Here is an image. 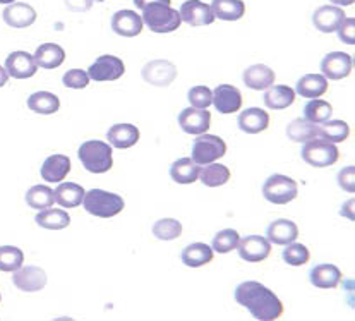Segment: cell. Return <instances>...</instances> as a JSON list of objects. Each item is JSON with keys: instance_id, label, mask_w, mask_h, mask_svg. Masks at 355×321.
I'll use <instances>...</instances> for the list:
<instances>
[{"instance_id": "cell-41", "label": "cell", "mask_w": 355, "mask_h": 321, "mask_svg": "<svg viewBox=\"0 0 355 321\" xmlns=\"http://www.w3.org/2000/svg\"><path fill=\"white\" fill-rule=\"evenodd\" d=\"M239 241H241V236H239L237 230L234 229H223L213 237L211 250L220 252V254H227V252L237 250Z\"/></svg>"}, {"instance_id": "cell-2", "label": "cell", "mask_w": 355, "mask_h": 321, "mask_svg": "<svg viewBox=\"0 0 355 321\" xmlns=\"http://www.w3.org/2000/svg\"><path fill=\"white\" fill-rule=\"evenodd\" d=\"M78 157L83 167L92 174H105L114 167V157H112V146L108 143L89 139L79 146Z\"/></svg>"}, {"instance_id": "cell-52", "label": "cell", "mask_w": 355, "mask_h": 321, "mask_svg": "<svg viewBox=\"0 0 355 321\" xmlns=\"http://www.w3.org/2000/svg\"><path fill=\"white\" fill-rule=\"evenodd\" d=\"M89 2H103V0H89Z\"/></svg>"}, {"instance_id": "cell-10", "label": "cell", "mask_w": 355, "mask_h": 321, "mask_svg": "<svg viewBox=\"0 0 355 321\" xmlns=\"http://www.w3.org/2000/svg\"><path fill=\"white\" fill-rule=\"evenodd\" d=\"M177 78V67L173 66L168 60H151L146 66L143 67V79L148 83V85L160 86V88H165V86H170Z\"/></svg>"}, {"instance_id": "cell-20", "label": "cell", "mask_w": 355, "mask_h": 321, "mask_svg": "<svg viewBox=\"0 0 355 321\" xmlns=\"http://www.w3.org/2000/svg\"><path fill=\"white\" fill-rule=\"evenodd\" d=\"M343 19H345V12L336 6H323L314 10L313 14V24L321 33L336 31Z\"/></svg>"}, {"instance_id": "cell-28", "label": "cell", "mask_w": 355, "mask_h": 321, "mask_svg": "<svg viewBox=\"0 0 355 321\" xmlns=\"http://www.w3.org/2000/svg\"><path fill=\"white\" fill-rule=\"evenodd\" d=\"M328 92V79L323 74H306L297 81L295 93L304 98H320Z\"/></svg>"}, {"instance_id": "cell-29", "label": "cell", "mask_w": 355, "mask_h": 321, "mask_svg": "<svg viewBox=\"0 0 355 321\" xmlns=\"http://www.w3.org/2000/svg\"><path fill=\"white\" fill-rule=\"evenodd\" d=\"M55 194V201L62 208H76L79 205H83L85 200V189L83 186L76 182H60L57 186V189L53 191Z\"/></svg>"}, {"instance_id": "cell-7", "label": "cell", "mask_w": 355, "mask_h": 321, "mask_svg": "<svg viewBox=\"0 0 355 321\" xmlns=\"http://www.w3.org/2000/svg\"><path fill=\"white\" fill-rule=\"evenodd\" d=\"M227 143L213 135H199L193 144V160L198 165H208L225 157Z\"/></svg>"}, {"instance_id": "cell-48", "label": "cell", "mask_w": 355, "mask_h": 321, "mask_svg": "<svg viewBox=\"0 0 355 321\" xmlns=\"http://www.w3.org/2000/svg\"><path fill=\"white\" fill-rule=\"evenodd\" d=\"M132 2L137 9L143 10L144 7L153 6V3H165V6H170V3H172V0H132Z\"/></svg>"}, {"instance_id": "cell-35", "label": "cell", "mask_w": 355, "mask_h": 321, "mask_svg": "<svg viewBox=\"0 0 355 321\" xmlns=\"http://www.w3.org/2000/svg\"><path fill=\"white\" fill-rule=\"evenodd\" d=\"M350 135V125L345 121H326L318 125V138L329 143H343Z\"/></svg>"}, {"instance_id": "cell-23", "label": "cell", "mask_w": 355, "mask_h": 321, "mask_svg": "<svg viewBox=\"0 0 355 321\" xmlns=\"http://www.w3.org/2000/svg\"><path fill=\"white\" fill-rule=\"evenodd\" d=\"M33 57H35L36 66L42 67V69L52 71L62 66L65 60V52L62 46L57 45V43H43L42 46L36 49Z\"/></svg>"}, {"instance_id": "cell-21", "label": "cell", "mask_w": 355, "mask_h": 321, "mask_svg": "<svg viewBox=\"0 0 355 321\" xmlns=\"http://www.w3.org/2000/svg\"><path fill=\"white\" fill-rule=\"evenodd\" d=\"M237 124L245 135H259V132L266 131L268 125H270V115L263 108L252 107L239 115Z\"/></svg>"}, {"instance_id": "cell-6", "label": "cell", "mask_w": 355, "mask_h": 321, "mask_svg": "<svg viewBox=\"0 0 355 321\" xmlns=\"http://www.w3.org/2000/svg\"><path fill=\"white\" fill-rule=\"evenodd\" d=\"M299 187L292 177L284 174H273L263 184V196L273 205H288L297 198Z\"/></svg>"}, {"instance_id": "cell-30", "label": "cell", "mask_w": 355, "mask_h": 321, "mask_svg": "<svg viewBox=\"0 0 355 321\" xmlns=\"http://www.w3.org/2000/svg\"><path fill=\"white\" fill-rule=\"evenodd\" d=\"M180 259L186 266L189 268H199V266H205L208 263H211L213 259V250L205 243H194L189 244L187 248H184Z\"/></svg>"}, {"instance_id": "cell-9", "label": "cell", "mask_w": 355, "mask_h": 321, "mask_svg": "<svg viewBox=\"0 0 355 321\" xmlns=\"http://www.w3.org/2000/svg\"><path fill=\"white\" fill-rule=\"evenodd\" d=\"M179 16L189 26H209L216 19L211 7L201 0H186L180 6Z\"/></svg>"}, {"instance_id": "cell-16", "label": "cell", "mask_w": 355, "mask_h": 321, "mask_svg": "<svg viewBox=\"0 0 355 321\" xmlns=\"http://www.w3.org/2000/svg\"><path fill=\"white\" fill-rule=\"evenodd\" d=\"M46 273L40 266H26L14 272L12 284L23 292H38L46 286Z\"/></svg>"}, {"instance_id": "cell-43", "label": "cell", "mask_w": 355, "mask_h": 321, "mask_svg": "<svg viewBox=\"0 0 355 321\" xmlns=\"http://www.w3.org/2000/svg\"><path fill=\"white\" fill-rule=\"evenodd\" d=\"M309 258H311L309 250H307L304 244L295 243V241L291 244H287V250L284 251V261L291 266L306 265V263L309 261Z\"/></svg>"}, {"instance_id": "cell-42", "label": "cell", "mask_w": 355, "mask_h": 321, "mask_svg": "<svg viewBox=\"0 0 355 321\" xmlns=\"http://www.w3.org/2000/svg\"><path fill=\"white\" fill-rule=\"evenodd\" d=\"M182 234V225L175 218H162L153 225V236L160 241H175Z\"/></svg>"}, {"instance_id": "cell-38", "label": "cell", "mask_w": 355, "mask_h": 321, "mask_svg": "<svg viewBox=\"0 0 355 321\" xmlns=\"http://www.w3.org/2000/svg\"><path fill=\"white\" fill-rule=\"evenodd\" d=\"M26 203L35 210H46L55 203V194L49 186H33L26 193Z\"/></svg>"}, {"instance_id": "cell-13", "label": "cell", "mask_w": 355, "mask_h": 321, "mask_svg": "<svg viewBox=\"0 0 355 321\" xmlns=\"http://www.w3.org/2000/svg\"><path fill=\"white\" fill-rule=\"evenodd\" d=\"M237 250L244 261L261 263L271 254V243L263 236H248L239 241Z\"/></svg>"}, {"instance_id": "cell-49", "label": "cell", "mask_w": 355, "mask_h": 321, "mask_svg": "<svg viewBox=\"0 0 355 321\" xmlns=\"http://www.w3.org/2000/svg\"><path fill=\"white\" fill-rule=\"evenodd\" d=\"M7 79H9V74H7L6 67L0 66V88L7 85Z\"/></svg>"}, {"instance_id": "cell-32", "label": "cell", "mask_w": 355, "mask_h": 321, "mask_svg": "<svg viewBox=\"0 0 355 321\" xmlns=\"http://www.w3.org/2000/svg\"><path fill=\"white\" fill-rule=\"evenodd\" d=\"M36 223L38 227L46 230H62L71 225V216L67 211L57 210V208H46L36 215Z\"/></svg>"}, {"instance_id": "cell-40", "label": "cell", "mask_w": 355, "mask_h": 321, "mask_svg": "<svg viewBox=\"0 0 355 321\" xmlns=\"http://www.w3.org/2000/svg\"><path fill=\"white\" fill-rule=\"evenodd\" d=\"M24 254L16 246H0V272H16L23 266Z\"/></svg>"}, {"instance_id": "cell-36", "label": "cell", "mask_w": 355, "mask_h": 321, "mask_svg": "<svg viewBox=\"0 0 355 321\" xmlns=\"http://www.w3.org/2000/svg\"><path fill=\"white\" fill-rule=\"evenodd\" d=\"M230 171L222 164H208L206 167L199 168L198 179L208 187H220L230 180Z\"/></svg>"}, {"instance_id": "cell-53", "label": "cell", "mask_w": 355, "mask_h": 321, "mask_svg": "<svg viewBox=\"0 0 355 321\" xmlns=\"http://www.w3.org/2000/svg\"><path fill=\"white\" fill-rule=\"evenodd\" d=\"M0 301H2V294H0Z\"/></svg>"}, {"instance_id": "cell-37", "label": "cell", "mask_w": 355, "mask_h": 321, "mask_svg": "<svg viewBox=\"0 0 355 321\" xmlns=\"http://www.w3.org/2000/svg\"><path fill=\"white\" fill-rule=\"evenodd\" d=\"M287 136L288 139L295 143H306L309 139L316 138L318 125L306 121V119H293L291 124L287 125Z\"/></svg>"}, {"instance_id": "cell-3", "label": "cell", "mask_w": 355, "mask_h": 321, "mask_svg": "<svg viewBox=\"0 0 355 321\" xmlns=\"http://www.w3.org/2000/svg\"><path fill=\"white\" fill-rule=\"evenodd\" d=\"M85 210L89 215L100 216V218H112L124 210V200L115 193H108L103 189H92L85 194Z\"/></svg>"}, {"instance_id": "cell-1", "label": "cell", "mask_w": 355, "mask_h": 321, "mask_svg": "<svg viewBox=\"0 0 355 321\" xmlns=\"http://www.w3.org/2000/svg\"><path fill=\"white\" fill-rule=\"evenodd\" d=\"M235 301L248 309L252 318L275 321L284 315V304L271 288L259 282H244L235 288Z\"/></svg>"}, {"instance_id": "cell-18", "label": "cell", "mask_w": 355, "mask_h": 321, "mask_svg": "<svg viewBox=\"0 0 355 321\" xmlns=\"http://www.w3.org/2000/svg\"><path fill=\"white\" fill-rule=\"evenodd\" d=\"M3 21L7 26L16 28V30H23V28H30L36 21V10L33 9L30 3L16 2L10 3L6 10L2 12Z\"/></svg>"}, {"instance_id": "cell-12", "label": "cell", "mask_w": 355, "mask_h": 321, "mask_svg": "<svg viewBox=\"0 0 355 321\" xmlns=\"http://www.w3.org/2000/svg\"><path fill=\"white\" fill-rule=\"evenodd\" d=\"M354 69L352 55L345 52H331L324 57L321 62V71L326 79L331 81H340V79L350 76Z\"/></svg>"}, {"instance_id": "cell-44", "label": "cell", "mask_w": 355, "mask_h": 321, "mask_svg": "<svg viewBox=\"0 0 355 321\" xmlns=\"http://www.w3.org/2000/svg\"><path fill=\"white\" fill-rule=\"evenodd\" d=\"M187 100H189L191 107L194 108H208L211 105L213 92L208 86H194L187 93Z\"/></svg>"}, {"instance_id": "cell-17", "label": "cell", "mask_w": 355, "mask_h": 321, "mask_svg": "<svg viewBox=\"0 0 355 321\" xmlns=\"http://www.w3.org/2000/svg\"><path fill=\"white\" fill-rule=\"evenodd\" d=\"M112 30L119 36H125V38H132L143 31V19L136 10L122 9L112 16Z\"/></svg>"}, {"instance_id": "cell-39", "label": "cell", "mask_w": 355, "mask_h": 321, "mask_svg": "<svg viewBox=\"0 0 355 321\" xmlns=\"http://www.w3.org/2000/svg\"><path fill=\"white\" fill-rule=\"evenodd\" d=\"M333 114L331 103L324 102V100L313 98L306 107H304V119L313 124H323V122L329 121Z\"/></svg>"}, {"instance_id": "cell-50", "label": "cell", "mask_w": 355, "mask_h": 321, "mask_svg": "<svg viewBox=\"0 0 355 321\" xmlns=\"http://www.w3.org/2000/svg\"><path fill=\"white\" fill-rule=\"evenodd\" d=\"M331 3H335L336 7H343V6H354L355 0H329Z\"/></svg>"}, {"instance_id": "cell-4", "label": "cell", "mask_w": 355, "mask_h": 321, "mask_svg": "<svg viewBox=\"0 0 355 321\" xmlns=\"http://www.w3.org/2000/svg\"><path fill=\"white\" fill-rule=\"evenodd\" d=\"M143 24H146L153 33H172V31L179 30L180 19L179 10L172 9L165 3H153L143 9Z\"/></svg>"}, {"instance_id": "cell-51", "label": "cell", "mask_w": 355, "mask_h": 321, "mask_svg": "<svg viewBox=\"0 0 355 321\" xmlns=\"http://www.w3.org/2000/svg\"><path fill=\"white\" fill-rule=\"evenodd\" d=\"M16 0H0V3H14Z\"/></svg>"}, {"instance_id": "cell-11", "label": "cell", "mask_w": 355, "mask_h": 321, "mask_svg": "<svg viewBox=\"0 0 355 321\" xmlns=\"http://www.w3.org/2000/svg\"><path fill=\"white\" fill-rule=\"evenodd\" d=\"M211 124V114L206 108H184L179 115V125L187 135H205Z\"/></svg>"}, {"instance_id": "cell-19", "label": "cell", "mask_w": 355, "mask_h": 321, "mask_svg": "<svg viewBox=\"0 0 355 321\" xmlns=\"http://www.w3.org/2000/svg\"><path fill=\"white\" fill-rule=\"evenodd\" d=\"M71 168V158H69L67 155L57 153L43 162L40 174H42L43 180H46V182H62V180L69 175Z\"/></svg>"}, {"instance_id": "cell-24", "label": "cell", "mask_w": 355, "mask_h": 321, "mask_svg": "<svg viewBox=\"0 0 355 321\" xmlns=\"http://www.w3.org/2000/svg\"><path fill=\"white\" fill-rule=\"evenodd\" d=\"M107 139L117 150H128L139 141V129L132 124H115L108 129Z\"/></svg>"}, {"instance_id": "cell-26", "label": "cell", "mask_w": 355, "mask_h": 321, "mask_svg": "<svg viewBox=\"0 0 355 321\" xmlns=\"http://www.w3.org/2000/svg\"><path fill=\"white\" fill-rule=\"evenodd\" d=\"M295 102V92L287 85H271L264 93V105L270 110H285Z\"/></svg>"}, {"instance_id": "cell-15", "label": "cell", "mask_w": 355, "mask_h": 321, "mask_svg": "<svg viewBox=\"0 0 355 321\" xmlns=\"http://www.w3.org/2000/svg\"><path fill=\"white\" fill-rule=\"evenodd\" d=\"M211 103L215 105L220 114H234L242 107V93L241 89L232 85H220L213 92Z\"/></svg>"}, {"instance_id": "cell-5", "label": "cell", "mask_w": 355, "mask_h": 321, "mask_svg": "<svg viewBox=\"0 0 355 321\" xmlns=\"http://www.w3.org/2000/svg\"><path fill=\"white\" fill-rule=\"evenodd\" d=\"M300 155H302V160L307 165L316 168L331 167L340 158V151L335 146V143H329L323 138H318V136L304 143Z\"/></svg>"}, {"instance_id": "cell-27", "label": "cell", "mask_w": 355, "mask_h": 321, "mask_svg": "<svg viewBox=\"0 0 355 321\" xmlns=\"http://www.w3.org/2000/svg\"><path fill=\"white\" fill-rule=\"evenodd\" d=\"M342 272L340 268H336L335 265H316L309 273L311 284L318 288H336L338 284L342 282Z\"/></svg>"}, {"instance_id": "cell-25", "label": "cell", "mask_w": 355, "mask_h": 321, "mask_svg": "<svg viewBox=\"0 0 355 321\" xmlns=\"http://www.w3.org/2000/svg\"><path fill=\"white\" fill-rule=\"evenodd\" d=\"M242 79H244V85L248 88L254 89V92H263V89H268L271 85H275V72L264 64H254L244 71Z\"/></svg>"}, {"instance_id": "cell-14", "label": "cell", "mask_w": 355, "mask_h": 321, "mask_svg": "<svg viewBox=\"0 0 355 321\" xmlns=\"http://www.w3.org/2000/svg\"><path fill=\"white\" fill-rule=\"evenodd\" d=\"M36 69H38V66L35 62V57L28 52H23V50H16L6 59L7 74L14 79L33 78L36 74Z\"/></svg>"}, {"instance_id": "cell-46", "label": "cell", "mask_w": 355, "mask_h": 321, "mask_svg": "<svg viewBox=\"0 0 355 321\" xmlns=\"http://www.w3.org/2000/svg\"><path fill=\"white\" fill-rule=\"evenodd\" d=\"M338 38L347 45H354L355 43V19L354 17H345L342 24L338 26Z\"/></svg>"}, {"instance_id": "cell-22", "label": "cell", "mask_w": 355, "mask_h": 321, "mask_svg": "<svg viewBox=\"0 0 355 321\" xmlns=\"http://www.w3.org/2000/svg\"><path fill=\"white\" fill-rule=\"evenodd\" d=\"M299 237V227L292 220L280 218L271 223L266 230V239L277 246H287Z\"/></svg>"}, {"instance_id": "cell-33", "label": "cell", "mask_w": 355, "mask_h": 321, "mask_svg": "<svg viewBox=\"0 0 355 321\" xmlns=\"http://www.w3.org/2000/svg\"><path fill=\"white\" fill-rule=\"evenodd\" d=\"M209 7L215 17L222 21H239L245 14V3L242 0H213Z\"/></svg>"}, {"instance_id": "cell-8", "label": "cell", "mask_w": 355, "mask_h": 321, "mask_svg": "<svg viewBox=\"0 0 355 321\" xmlns=\"http://www.w3.org/2000/svg\"><path fill=\"white\" fill-rule=\"evenodd\" d=\"M124 72L125 66L122 59L115 55H101L98 57L95 64H92L88 76L93 81H115V79H121Z\"/></svg>"}, {"instance_id": "cell-45", "label": "cell", "mask_w": 355, "mask_h": 321, "mask_svg": "<svg viewBox=\"0 0 355 321\" xmlns=\"http://www.w3.org/2000/svg\"><path fill=\"white\" fill-rule=\"evenodd\" d=\"M62 83L65 88L72 89H85L89 85V76L88 72L83 69H71L64 74Z\"/></svg>"}, {"instance_id": "cell-34", "label": "cell", "mask_w": 355, "mask_h": 321, "mask_svg": "<svg viewBox=\"0 0 355 321\" xmlns=\"http://www.w3.org/2000/svg\"><path fill=\"white\" fill-rule=\"evenodd\" d=\"M198 175L199 165L194 164L193 158H180L170 167V177L177 184H193L194 180H198Z\"/></svg>"}, {"instance_id": "cell-31", "label": "cell", "mask_w": 355, "mask_h": 321, "mask_svg": "<svg viewBox=\"0 0 355 321\" xmlns=\"http://www.w3.org/2000/svg\"><path fill=\"white\" fill-rule=\"evenodd\" d=\"M28 108L35 114L52 115L60 108L59 96L50 92H36L28 98Z\"/></svg>"}, {"instance_id": "cell-47", "label": "cell", "mask_w": 355, "mask_h": 321, "mask_svg": "<svg viewBox=\"0 0 355 321\" xmlns=\"http://www.w3.org/2000/svg\"><path fill=\"white\" fill-rule=\"evenodd\" d=\"M354 175H355L354 165H350V167H345L343 171H340V174H338V186L349 194H354V191H355Z\"/></svg>"}]
</instances>
